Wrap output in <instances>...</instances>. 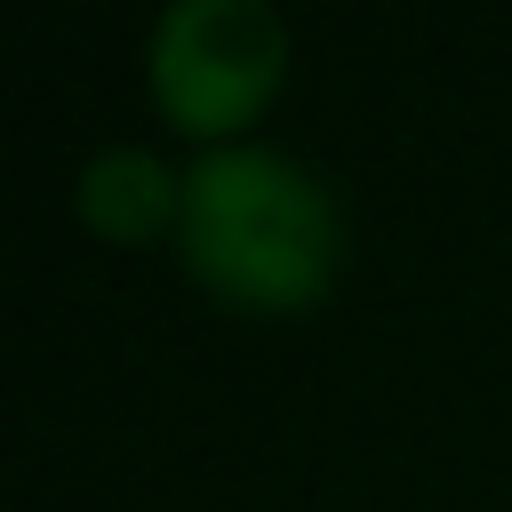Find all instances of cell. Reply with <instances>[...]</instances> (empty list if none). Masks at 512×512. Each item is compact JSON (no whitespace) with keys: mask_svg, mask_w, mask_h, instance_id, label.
Returning <instances> with one entry per match:
<instances>
[{"mask_svg":"<svg viewBox=\"0 0 512 512\" xmlns=\"http://www.w3.org/2000/svg\"><path fill=\"white\" fill-rule=\"evenodd\" d=\"M176 232L184 264L248 312H296L336 272V200L272 144H208L184 168Z\"/></svg>","mask_w":512,"mask_h":512,"instance_id":"obj_1","label":"cell"},{"mask_svg":"<svg viewBox=\"0 0 512 512\" xmlns=\"http://www.w3.org/2000/svg\"><path fill=\"white\" fill-rule=\"evenodd\" d=\"M144 72L176 128L224 136L272 104V88L288 72V32L264 0H168L152 24Z\"/></svg>","mask_w":512,"mask_h":512,"instance_id":"obj_2","label":"cell"},{"mask_svg":"<svg viewBox=\"0 0 512 512\" xmlns=\"http://www.w3.org/2000/svg\"><path fill=\"white\" fill-rule=\"evenodd\" d=\"M80 216L104 232V240H152L168 224H184V176L160 168L152 152L136 144H104L88 168H80Z\"/></svg>","mask_w":512,"mask_h":512,"instance_id":"obj_3","label":"cell"}]
</instances>
